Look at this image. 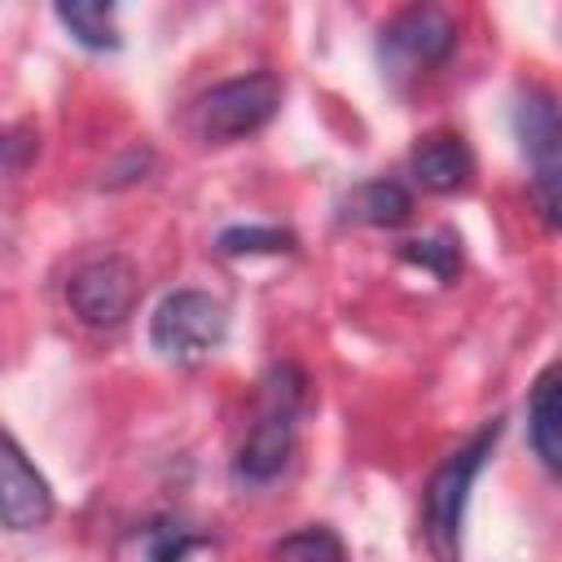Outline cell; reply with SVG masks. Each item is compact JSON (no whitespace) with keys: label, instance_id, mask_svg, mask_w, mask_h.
<instances>
[{"label":"cell","instance_id":"6da1fadb","mask_svg":"<svg viewBox=\"0 0 562 562\" xmlns=\"http://www.w3.org/2000/svg\"><path fill=\"white\" fill-rule=\"evenodd\" d=\"M501 439V422L479 426L457 452H448L435 474L422 487V536L435 562H461V527H465V505L479 470L487 465L492 448Z\"/></svg>","mask_w":562,"mask_h":562},{"label":"cell","instance_id":"7a4b0ae2","mask_svg":"<svg viewBox=\"0 0 562 562\" xmlns=\"http://www.w3.org/2000/svg\"><path fill=\"white\" fill-rule=\"evenodd\" d=\"M277 105H281V79L272 70L237 75V79H224L211 92H202V101L193 105V127L202 140L228 145V140L259 132L277 114Z\"/></svg>","mask_w":562,"mask_h":562},{"label":"cell","instance_id":"3957f363","mask_svg":"<svg viewBox=\"0 0 562 562\" xmlns=\"http://www.w3.org/2000/svg\"><path fill=\"white\" fill-rule=\"evenodd\" d=\"M228 338V307L206 290H176L154 307L149 342L167 360L193 364Z\"/></svg>","mask_w":562,"mask_h":562},{"label":"cell","instance_id":"277c9868","mask_svg":"<svg viewBox=\"0 0 562 562\" xmlns=\"http://www.w3.org/2000/svg\"><path fill=\"white\" fill-rule=\"evenodd\" d=\"M514 127L522 140V154L531 158V193L549 224H558V193H562V123L558 105L544 88H527L514 105Z\"/></svg>","mask_w":562,"mask_h":562},{"label":"cell","instance_id":"5b68a950","mask_svg":"<svg viewBox=\"0 0 562 562\" xmlns=\"http://www.w3.org/2000/svg\"><path fill=\"white\" fill-rule=\"evenodd\" d=\"M140 299V277H136V263L123 259V255H101V259H88L70 272L66 281V303L70 312L92 325V329H114L132 316Z\"/></svg>","mask_w":562,"mask_h":562},{"label":"cell","instance_id":"8992f818","mask_svg":"<svg viewBox=\"0 0 562 562\" xmlns=\"http://www.w3.org/2000/svg\"><path fill=\"white\" fill-rule=\"evenodd\" d=\"M53 518V487L31 465V457L0 430V527L4 531H35Z\"/></svg>","mask_w":562,"mask_h":562},{"label":"cell","instance_id":"52a82bcc","mask_svg":"<svg viewBox=\"0 0 562 562\" xmlns=\"http://www.w3.org/2000/svg\"><path fill=\"white\" fill-rule=\"evenodd\" d=\"M290 452H294V413L290 408H263L259 422L246 430L237 457H233V474L237 483H272L285 465H290Z\"/></svg>","mask_w":562,"mask_h":562},{"label":"cell","instance_id":"ba28073f","mask_svg":"<svg viewBox=\"0 0 562 562\" xmlns=\"http://www.w3.org/2000/svg\"><path fill=\"white\" fill-rule=\"evenodd\" d=\"M386 44L422 66H443L457 48V22L439 4H408L386 22Z\"/></svg>","mask_w":562,"mask_h":562},{"label":"cell","instance_id":"9c48e42d","mask_svg":"<svg viewBox=\"0 0 562 562\" xmlns=\"http://www.w3.org/2000/svg\"><path fill=\"white\" fill-rule=\"evenodd\" d=\"M408 167H413V176H417L422 189H430V193H457L474 176V154H470V145L461 136L430 132V136H422L413 145Z\"/></svg>","mask_w":562,"mask_h":562},{"label":"cell","instance_id":"30bf717a","mask_svg":"<svg viewBox=\"0 0 562 562\" xmlns=\"http://www.w3.org/2000/svg\"><path fill=\"white\" fill-rule=\"evenodd\" d=\"M527 439L549 474L562 470V369L544 364L527 400Z\"/></svg>","mask_w":562,"mask_h":562},{"label":"cell","instance_id":"8fae6325","mask_svg":"<svg viewBox=\"0 0 562 562\" xmlns=\"http://www.w3.org/2000/svg\"><path fill=\"white\" fill-rule=\"evenodd\" d=\"M413 215V198L400 180H364L347 198V220L369 224V228H395Z\"/></svg>","mask_w":562,"mask_h":562},{"label":"cell","instance_id":"7c38bea8","mask_svg":"<svg viewBox=\"0 0 562 562\" xmlns=\"http://www.w3.org/2000/svg\"><path fill=\"white\" fill-rule=\"evenodd\" d=\"M57 22L75 35V44L92 48V53H105V48H119V26H114V4H101V0H70V4H57L53 9Z\"/></svg>","mask_w":562,"mask_h":562},{"label":"cell","instance_id":"4fadbf2b","mask_svg":"<svg viewBox=\"0 0 562 562\" xmlns=\"http://www.w3.org/2000/svg\"><path fill=\"white\" fill-rule=\"evenodd\" d=\"M215 250L228 255V259H241V255H290V250H299V237L290 228H277V224H237V228H224L215 237Z\"/></svg>","mask_w":562,"mask_h":562},{"label":"cell","instance_id":"5bb4252c","mask_svg":"<svg viewBox=\"0 0 562 562\" xmlns=\"http://www.w3.org/2000/svg\"><path fill=\"white\" fill-rule=\"evenodd\" d=\"M404 263H417L426 272H435L439 281H452L461 272V241L452 233H430V237H408L400 246Z\"/></svg>","mask_w":562,"mask_h":562},{"label":"cell","instance_id":"9a60e30c","mask_svg":"<svg viewBox=\"0 0 562 562\" xmlns=\"http://www.w3.org/2000/svg\"><path fill=\"white\" fill-rule=\"evenodd\" d=\"M272 562H347V549L329 527H303L272 544Z\"/></svg>","mask_w":562,"mask_h":562},{"label":"cell","instance_id":"2e32d148","mask_svg":"<svg viewBox=\"0 0 562 562\" xmlns=\"http://www.w3.org/2000/svg\"><path fill=\"white\" fill-rule=\"evenodd\" d=\"M198 544V536L180 522H158L145 531V562H184L189 549Z\"/></svg>","mask_w":562,"mask_h":562},{"label":"cell","instance_id":"e0dca14e","mask_svg":"<svg viewBox=\"0 0 562 562\" xmlns=\"http://www.w3.org/2000/svg\"><path fill=\"white\" fill-rule=\"evenodd\" d=\"M35 154L31 136H0V171H22Z\"/></svg>","mask_w":562,"mask_h":562}]
</instances>
